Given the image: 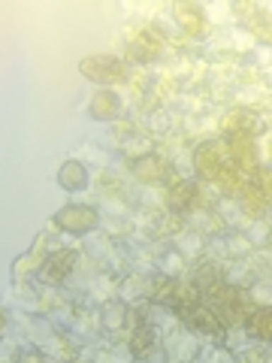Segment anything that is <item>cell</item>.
I'll use <instances>...</instances> for the list:
<instances>
[{
    "label": "cell",
    "instance_id": "obj_1",
    "mask_svg": "<svg viewBox=\"0 0 272 363\" xmlns=\"http://www.w3.org/2000/svg\"><path fill=\"white\" fill-rule=\"evenodd\" d=\"M82 73L88 79H97V82H118V79H124V67L112 55H100V58L82 61Z\"/></svg>",
    "mask_w": 272,
    "mask_h": 363
},
{
    "label": "cell",
    "instance_id": "obj_2",
    "mask_svg": "<svg viewBox=\"0 0 272 363\" xmlns=\"http://www.w3.org/2000/svg\"><path fill=\"white\" fill-rule=\"evenodd\" d=\"M194 164H197V169H200V176L203 179H215L218 182L227 169H233V167H227L224 164V155H221V149L218 145H200L197 149V155H194Z\"/></svg>",
    "mask_w": 272,
    "mask_h": 363
},
{
    "label": "cell",
    "instance_id": "obj_3",
    "mask_svg": "<svg viewBox=\"0 0 272 363\" xmlns=\"http://www.w3.org/2000/svg\"><path fill=\"white\" fill-rule=\"evenodd\" d=\"M58 224L64 227V230L82 233V230H91V227L97 224V212L88 209V206H70V209L58 212Z\"/></svg>",
    "mask_w": 272,
    "mask_h": 363
},
{
    "label": "cell",
    "instance_id": "obj_4",
    "mask_svg": "<svg viewBox=\"0 0 272 363\" xmlns=\"http://www.w3.org/2000/svg\"><path fill=\"white\" fill-rule=\"evenodd\" d=\"M130 167H133L136 179H142V182H164V179L169 176V164H166V161H161V157H154V155L136 157V161H133Z\"/></svg>",
    "mask_w": 272,
    "mask_h": 363
},
{
    "label": "cell",
    "instance_id": "obj_5",
    "mask_svg": "<svg viewBox=\"0 0 272 363\" xmlns=\"http://www.w3.org/2000/svg\"><path fill=\"white\" fill-rule=\"evenodd\" d=\"M157 49H161V43H157V33L154 30H142L136 33L128 45V55L133 61H154L157 58Z\"/></svg>",
    "mask_w": 272,
    "mask_h": 363
},
{
    "label": "cell",
    "instance_id": "obj_6",
    "mask_svg": "<svg viewBox=\"0 0 272 363\" xmlns=\"http://www.w3.org/2000/svg\"><path fill=\"white\" fill-rule=\"evenodd\" d=\"M176 18L188 33H203V28H206V16L197 4H176Z\"/></svg>",
    "mask_w": 272,
    "mask_h": 363
},
{
    "label": "cell",
    "instance_id": "obj_7",
    "mask_svg": "<svg viewBox=\"0 0 272 363\" xmlns=\"http://www.w3.org/2000/svg\"><path fill=\"white\" fill-rule=\"evenodd\" d=\"M197 194L200 191H197L194 182H176V185L166 191V203L173 209H188V206H194L197 203Z\"/></svg>",
    "mask_w": 272,
    "mask_h": 363
},
{
    "label": "cell",
    "instance_id": "obj_8",
    "mask_svg": "<svg viewBox=\"0 0 272 363\" xmlns=\"http://www.w3.org/2000/svg\"><path fill=\"white\" fill-rule=\"evenodd\" d=\"M185 318L194 327H200V330H206V333H221V327H224L218 318L206 309V306H191V309H185Z\"/></svg>",
    "mask_w": 272,
    "mask_h": 363
},
{
    "label": "cell",
    "instance_id": "obj_9",
    "mask_svg": "<svg viewBox=\"0 0 272 363\" xmlns=\"http://www.w3.org/2000/svg\"><path fill=\"white\" fill-rule=\"evenodd\" d=\"M73 264H76V255L73 252H58V255H52L49 260H45V279H52V281H58V279H64L67 272L73 269Z\"/></svg>",
    "mask_w": 272,
    "mask_h": 363
},
{
    "label": "cell",
    "instance_id": "obj_10",
    "mask_svg": "<svg viewBox=\"0 0 272 363\" xmlns=\"http://www.w3.org/2000/svg\"><path fill=\"white\" fill-rule=\"evenodd\" d=\"M91 112H94L97 118H115V112H118L115 94H109V91H100V94L94 97V104H91Z\"/></svg>",
    "mask_w": 272,
    "mask_h": 363
},
{
    "label": "cell",
    "instance_id": "obj_11",
    "mask_svg": "<svg viewBox=\"0 0 272 363\" xmlns=\"http://www.w3.org/2000/svg\"><path fill=\"white\" fill-rule=\"evenodd\" d=\"M248 327L254 330L257 339H269L272 333V318H269V309H254L248 315Z\"/></svg>",
    "mask_w": 272,
    "mask_h": 363
},
{
    "label": "cell",
    "instance_id": "obj_12",
    "mask_svg": "<svg viewBox=\"0 0 272 363\" xmlns=\"http://www.w3.org/2000/svg\"><path fill=\"white\" fill-rule=\"evenodd\" d=\"M254 116L251 112H242V109H236V112H230L227 116V133H251V128H254V121H251Z\"/></svg>",
    "mask_w": 272,
    "mask_h": 363
},
{
    "label": "cell",
    "instance_id": "obj_13",
    "mask_svg": "<svg viewBox=\"0 0 272 363\" xmlns=\"http://www.w3.org/2000/svg\"><path fill=\"white\" fill-rule=\"evenodd\" d=\"M61 185L64 188H82L85 185V169H82V164H64V169H61Z\"/></svg>",
    "mask_w": 272,
    "mask_h": 363
},
{
    "label": "cell",
    "instance_id": "obj_14",
    "mask_svg": "<svg viewBox=\"0 0 272 363\" xmlns=\"http://www.w3.org/2000/svg\"><path fill=\"white\" fill-rule=\"evenodd\" d=\"M152 348H154V336L149 330H136V336H133V351L136 354H149Z\"/></svg>",
    "mask_w": 272,
    "mask_h": 363
},
{
    "label": "cell",
    "instance_id": "obj_15",
    "mask_svg": "<svg viewBox=\"0 0 272 363\" xmlns=\"http://www.w3.org/2000/svg\"><path fill=\"white\" fill-rule=\"evenodd\" d=\"M239 363H257V354H245Z\"/></svg>",
    "mask_w": 272,
    "mask_h": 363
},
{
    "label": "cell",
    "instance_id": "obj_16",
    "mask_svg": "<svg viewBox=\"0 0 272 363\" xmlns=\"http://www.w3.org/2000/svg\"><path fill=\"white\" fill-rule=\"evenodd\" d=\"M4 327H6V315H4V309H0V333H4Z\"/></svg>",
    "mask_w": 272,
    "mask_h": 363
}]
</instances>
